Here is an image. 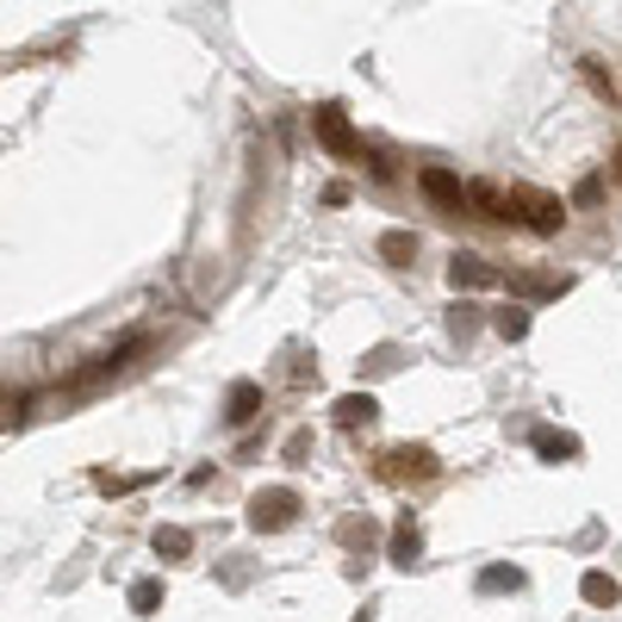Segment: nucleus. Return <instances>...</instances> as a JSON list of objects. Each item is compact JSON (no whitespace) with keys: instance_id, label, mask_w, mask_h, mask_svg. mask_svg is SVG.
Segmentation results:
<instances>
[{"instance_id":"nucleus-20","label":"nucleus","mask_w":622,"mask_h":622,"mask_svg":"<svg viewBox=\"0 0 622 622\" xmlns=\"http://www.w3.org/2000/svg\"><path fill=\"white\" fill-rule=\"evenodd\" d=\"M579 76H585V81H591V88H598V94H603V100H617V81L603 76V62H598V57H579Z\"/></svg>"},{"instance_id":"nucleus-15","label":"nucleus","mask_w":622,"mask_h":622,"mask_svg":"<svg viewBox=\"0 0 622 622\" xmlns=\"http://www.w3.org/2000/svg\"><path fill=\"white\" fill-rule=\"evenodd\" d=\"M336 542L349 548V554H368V548L380 542V529H373V517H343V523H336Z\"/></svg>"},{"instance_id":"nucleus-10","label":"nucleus","mask_w":622,"mask_h":622,"mask_svg":"<svg viewBox=\"0 0 622 622\" xmlns=\"http://www.w3.org/2000/svg\"><path fill=\"white\" fill-rule=\"evenodd\" d=\"M466 212L473 218H517L510 212V194L498 181H466Z\"/></svg>"},{"instance_id":"nucleus-8","label":"nucleus","mask_w":622,"mask_h":622,"mask_svg":"<svg viewBox=\"0 0 622 622\" xmlns=\"http://www.w3.org/2000/svg\"><path fill=\"white\" fill-rule=\"evenodd\" d=\"M505 287L517 292V299H561V292H573V274H505Z\"/></svg>"},{"instance_id":"nucleus-25","label":"nucleus","mask_w":622,"mask_h":622,"mask_svg":"<svg viewBox=\"0 0 622 622\" xmlns=\"http://www.w3.org/2000/svg\"><path fill=\"white\" fill-rule=\"evenodd\" d=\"M573 199H579V206H598V199H603V181H598V175L579 181V194H573Z\"/></svg>"},{"instance_id":"nucleus-6","label":"nucleus","mask_w":622,"mask_h":622,"mask_svg":"<svg viewBox=\"0 0 622 622\" xmlns=\"http://www.w3.org/2000/svg\"><path fill=\"white\" fill-rule=\"evenodd\" d=\"M262 411H268L262 380H231V392H224V424H231V429H250Z\"/></svg>"},{"instance_id":"nucleus-27","label":"nucleus","mask_w":622,"mask_h":622,"mask_svg":"<svg viewBox=\"0 0 622 622\" xmlns=\"http://www.w3.org/2000/svg\"><path fill=\"white\" fill-rule=\"evenodd\" d=\"M610 175H617V181H622V143H617V156H610Z\"/></svg>"},{"instance_id":"nucleus-7","label":"nucleus","mask_w":622,"mask_h":622,"mask_svg":"<svg viewBox=\"0 0 622 622\" xmlns=\"http://www.w3.org/2000/svg\"><path fill=\"white\" fill-rule=\"evenodd\" d=\"M417 187H424L429 206H448V212H461L466 206V181L448 175V169H417Z\"/></svg>"},{"instance_id":"nucleus-18","label":"nucleus","mask_w":622,"mask_h":622,"mask_svg":"<svg viewBox=\"0 0 622 622\" xmlns=\"http://www.w3.org/2000/svg\"><path fill=\"white\" fill-rule=\"evenodd\" d=\"M125 598H131L137 617H156V610H162V579H131V591H125Z\"/></svg>"},{"instance_id":"nucleus-23","label":"nucleus","mask_w":622,"mask_h":622,"mask_svg":"<svg viewBox=\"0 0 622 622\" xmlns=\"http://www.w3.org/2000/svg\"><path fill=\"white\" fill-rule=\"evenodd\" d=\"M94 486H100V492H113V498H118V492L143 486V480H125V473H106V466H100V473H94Z\"/></svg>"},{"instance_id":"nucleus-19","label":"nucleus","mask_w":622,"mask_h":622,"mask_svg":"<svg viewBox=\"0 0 622 622\" xmlns=\"http://www.w3.org/2000/svg\"><path fill=\"white\" fill-rule=\"evenodd\" d=\"M492 331L505 336V343H523V336H529V311L523 306H505L498 318H492Z\"/></svg>"},{"instance_id":"nucleus-17","label":"nucleus","mask_w":622,"mask_h":622,"mask_svg":"<svg viewBox=\"0 0 622 622\" xmlns=\"http://www.w3.org/2000/svg\"><path fill=\"white\" fill-rule=\"evenodd\" d=\"M473 585H480L486 598H498V591H523V566H486Z\"/></svg>"},{"instance_id":"nucleus-5","label":"nucleus","mask_w":622,"mask_h":622,"mask_svg":"<svg viewBox=\"0 0 622 622\" xmlns=\"http://www.w3.org/2000/svg\"><path fill=\"white\" fill-rule=\"evenodd\" d=\"M498 280H505V274L492 268L486 255H473V250H454V255H448V287H454V292H473V287H498Z\"/></svg>"},{"instance_id":"nucleus-1","label":"nucleus","mask_w":622,"mask_h":622,"mask_svg":"<svg viewBox=\"0 0 622 622\" xmlns=\"http://www.w3.org/2000/svg\"><path fill=\"white\" fill-rule=\"evenodd\" d=\"M373 473H380L387 486H429V480L442 473V461H436V448L429 442H399V448H387V454L373 461Z\"/></svg>"},{"instance_id":"nucleus-26","label":"nucleus","mask_w":622,"mask_h":622,"mask_svg":"<svg viewBox=\"0 0 622 622\" xmlns=\"http://www.w3.org/2000/svg\"><path fill=\"white\" fill-rule=\"evenodd\" d=\"M349 181H331V187H324V206H349Z\"/></svg>"},{"instance_id":"nucleus-12","label":"nucleus","mask_w":622,"mask_h":622,"mask_svg":"<svg viewBox=\"0 0 622 622\" xmlns=\"http://www.w3.org/2000/svg\"><path fill=\"white\" fill-rule=\"evenodd\" d=\"M579 598L591 603V610H617V603H622V579H617V573H603V566H591V573L579 579Z\"/></svg>"},{"instance_id":"nucleus-28","label":"nucleus","mask_w":622,"mask_h":622,"mask_svg":"<svg viewBox=\"0 0 622 622\" xmlns=\"http://www.w3.org/2000/svg\"><path fill=\"white\" fill-rule=\"evenodd\" d=\"M355 622H373V603H368V610H355Z\"/></svg>"},{"instance_id":"nucleus-2","label":"nucleus","mask_w":622,"mask_h":622,"mask_svg":"<svg viewBox=\"0 0 622 622\" xmlns=\"http://www.w3.org/2000/svg\"><path fill=\"white\" fill-rule=\"evenodd\" d=\"M510 212H517V224L554 237V231L566 224V199L548 194V187H510Z\"/></svg>"},{"instance_id":"nucleus-24","label":"nucleus","mask_w":622,"mask_h":622,"mask_svg":"<svg viewBox=\"0 0 622 622\" xmlns=\"http://www.w3.org/2000/svg\"><path fill=\"white\" fill-rule=\"evenodd\" d=\"M361 368H368V373H392V368H399V349H373Z\"/></svg>"},{"instance_id":"nucleus-9","label":"nucleus","mask_w":622,"mask_h":622,"mask_svg":"<svg viewBox=\"0 0 622 622\" xmlns=\"http://www.w3.org/2000/svg\"><path fill=\"white\" fill-rule=\"evenodd\" d=\"M417 554H424V529L411 523V517H399V523H392V535H387V561L399 566V573H411V566H417Z\"/></svg>"},{"instance_id":"nucleus-3","label":"nucleus","mask_w":622,"mask_h":622,"mask_svg":"<svg viewBox=\"0 0 622 622\" xmlns=\"http://www.w3.org/2000/svg\"><path fill=\"white\" fill-rule=\"evenodd\" d=\"M299 510H306V498H299L292 486H262L250 498V529L255 535H274V529H287Z\"/></svg>"},{"instance_id":"nucleus-14","label":"nucleus","mask_w":622,"mask_h":622,"mask_svg":"<svg viewBox=\"0 0 622 622\" xmlns=\"http://www.w3.org/2000/svg\"><path fill=\"white\" fill-rule=\"evenodd\" d=\"M150 548H156V561H187V554H194V535L181 523H156Z\"/></svg>"},{"instance_id":"nucleus-4","label":"nucleus","mask_w":622,"mask_h":622,"mask_svg":"<svg viewBox=\"0 0 622 622\" xmlns=\"http://www.w3.org/2000/svg\"><path fill=\"white\" fill-rule=\"evenodd\" d=\"M311 137H318V143H324L331 156H361V131L349 125V113H343L336 100L311 106Z\"/></svg>"},{"instance_id":"nucleus-11","label":"nucleus","mask_w":622,"mask_h":622,"mask_svg":"<svg viewBox=\"0 0 622 622\" xmlns=\"http://www.w3.org/2000/svg\"><path fill=\"white\" fill-rule=\"evenodd\" d=\"M373 417H380L373 392H343V399L331 405V424H336V429H368Z\"/></svg>"},{"instance_id":"nucleus-16","label":"nucleus","mask_w":622,"mask_h":622,"mask_svg":"<svg viewBox=\"0 0 622 622\" xmlns=\"http://www.w3.org/2000/svg\"><path fill=\"white\" fill-rule=\"evenodd\" d=\"M380 255H387L392 268H411L417 262V231H387L380 237Z\"/></svg>"},{"instance_id":"nucleus-22","label":"nucleus","mask_w":622,"mask_h":622,"mask_svg":"<svg viewBox=\"0 0 622 622\" xmlns=\"http://www.w3.org/2000/svg\"><path fill=\"white\" fill-rule=\"evenodd\" d=\"M280 454H287L292 466H306V454H311V429H292V436H287V448H280Z\"/></svg>"},{"instance_id":"nucleus-13","label":"nucleus","mask_w":622,"mask_h":622,"mask_svg":"<svg viewBox=\"0 0 622 622\" xmlns=\"http://www.w3.org/2000/svg\"><path fill=\"white\" fill-rule=\"evenodd\" d=\"M529 448L542 454V461H579V436H566V429L542 424L535 436H529Z\"/></svg>"},{"instance_id":"nucleus-21","label":"nucleus","mask_w":622,"mask_h":622,"mask_svg":"<svg viewBox=\"0 0 622 622\" xmlns=\"http://www.w3.org/2000/svg\"><path fill=\"white\" fill-rule=\"evenodd\" d=\"M0 411H7L0 424H7V429H20V424H25V411H32V392H7V405H0Z\"/></svg>"}]
</instances>
